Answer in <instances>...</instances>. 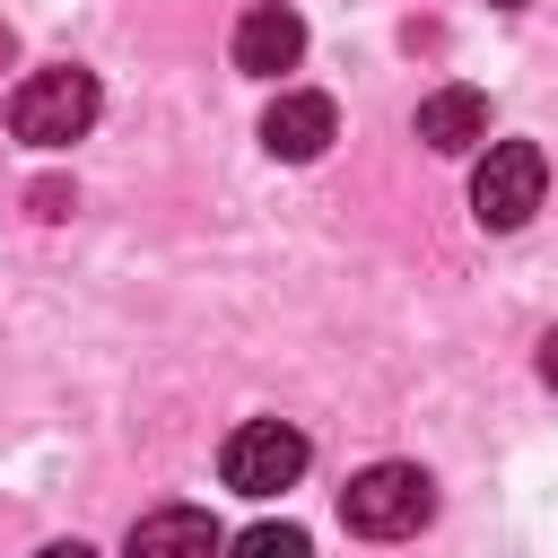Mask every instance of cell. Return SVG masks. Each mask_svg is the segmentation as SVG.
<instances>
[{"label": "cell", "mask_w": 558, "mask_h": 558, "mask_svg": "<svg viewBox=\"0 0 558 558\" xmlns=\"http://www.w3.org/2000/svg\"><path fill=\"white\" fill-rule=\"evenodd\" d=\"M96 70H78V61H61V70H35L17 96H9V131L26 140V148H70V140H87V122H96Z\"/></svg>", "instance_id": "cell-2"}, {"label": "cell", "mask_w": 558, "mask_h": 558, "mask_svg": "<svg viewBox=\"0 0 558 558\" xmlns=\"http://www.w3.org/2000/svg\"><path fill=\"white\" fill-rule=\"evenodd\" d=\"M131 549L140 558H157V549H218V523L201 506H157V514L131 523Z\"/></svg>", "instance_id": "cell-8"}, {"label": "cell", "mask_w": 558, "mask_h": 558, "mask_svg": "<svg viewBox=\"0 0 558 558\" xmlns=\"http://www.w3.org/2000/svg\"><path fill=\"white\" fill-rule=\"evenodd\" d=\"M541 384H549V392H558V331H549V340H541Z\"/></svg>", "instance_id": "cell-10"}, {"label": "cell", "mask_w": 558, "mask_h": 558, "mask_svg": "<svg viewBox=\"0 0 558 558\" xmlns=\"http://www.w3.org/2000/svg\"><path fill=\"white\" fill-rule=\"evenodd\" d=\"M331 140H340V105H331V96H314V87H279V96H270V113H262V148H270V157L305 166V157H323Z\"/></svg>", "instance_id": "cell-5"}, {"label": "cell", "mask_w": 558, "mask_h": 558, "mask_svg": "<svg viewBox=\"0 0 558 558\" xmlns=\"http://www.w3.org/2000/svg\"><path fill=\"white\" fill-rule=\"evenodd\" d=\"M497 9H523V0H497Z\"/></svg>", "instance_id": "cell-12"}, {"label": "cell", "mask_w": 558, "mask_h": 558, "mask_svg": "<svg viewBox=\"0 0 558 558\" xmlns=\"http://www.w3.org/2000/svg\"><path fill=\"white\" fill-rule=\"evenodd\" d=\"M410 131H418L427 148L462 157V148H480V140H488V96H480V87H436V96H418Z\"/></svg>", "instance_id": "cell-7"}, {"label": "cell", "mask_w": 558, "mask_h": 558, "mask_svg": "<svg viewBox=\"0 0 558 558\" xmlns=\"http://www.w3.org/2000/svg\"><path fill=\"white\" fill-rule=\"evenodd\" d=\"M235 549H253V558H305V532L296 523H253V532H235Z\"/></svg>", "instance_id": "cell-9"}, {"label": "cell", "mask_w": 558, "mask_h": 558, "mask_svg": "<svg viewBox=\"0 0 558 558\" xmlns=\"http://www.w3.org/2000/svg\"><path fill=\"white\" fill-rule=\"evenodd\" d=\"M9 52H17V35H9V26H0V61H9Z\"/></svg>", "instance_id": "cell-11"}, {"label": "cell", "mask_w": 558, "mask_h": 558, "mask_svg": "<svg viewBox=\"0 0 558 558\" xmlns=\"http://www.w3.org/2000/svg\"><path fill=\"white\" fill-rule=\"evenodd\" d=\"M296 52H305V17L288 0H262V9L235 17V70L279 78V70H296Z\"/></svg>", "instance_id": "cell-6"}, {"label": "cell", "mask_w": 558, "mask_h": 558, "mask_svg": "<svg viewBox=\"0 0 558 558\" xmlns=\"http://www.w3.org/2000/svg\"><path fill=\"white\" fill-rule=\"evenodd\" d=\"M305 427H288V418H244L235 436H227V453H218V480L235 488V497H279V488H296V471H305Z\"/></svg>", "instance_id": "cell-4"}, {"label": "cell", "mask_w": 558, "mask_h": 558, "mask_svg": "<svg viewBox=\"0 0 558 558\" xmlns=\"http://www.w3.org/2000/svg\"><path fill=\"white\" fill-rule=\"evenodd\" d=\"M436 514V480L418 462H366L349 488H340V523L357 541H410L418 523Z\"/></svg>", "instance_id": "cell-1"}, {"label": "cell", "mask_w": 558, "mask_h": 558, "mask_svg": "<svg viewBox=\"0 0 558 558\" xmlns=\"http://www.w3.org/2000/svg\"><path fill=\"white\" fill-rule=\"evenodd\" d=\"M541 192H549V157H541L532 140H497V148L480 157V174H471V209H480L488 235H514V227L541 209Z\"/></svg>", "instance_id": "cell-3"}]
</instances>
